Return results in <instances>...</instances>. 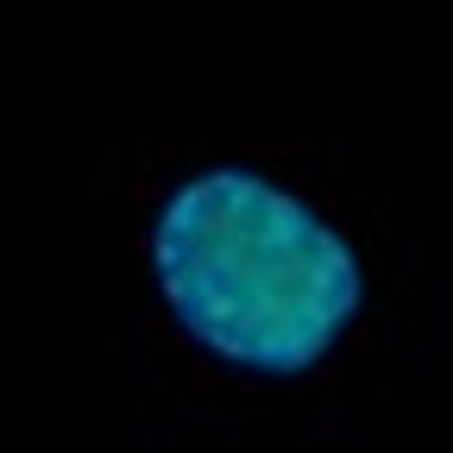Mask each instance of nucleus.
Wrapping results in <instances>:
<instances>
[{
  "label": "nucleus",
  "instance_id": "f257e3e1",
  "mask_svg": "<svg viewBox=\"0 0 453 453\" xmlns=\"http://www.w3.org/2000/svg\"><path fill=\"white\" fill-rule=\"evenodd\" d=\"M157 283L202 347L252 372L315 365L359 309V258L252 170H208L157 208Z\"/></svg>",
  "mask_w": 453,
  "mask_h": 453
}]
</instances>
